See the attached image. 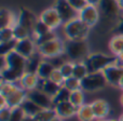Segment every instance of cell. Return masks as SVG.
<instances>
[{
  "instance_id": "obj_30",
  "label": "cell",
  "mask_w": 123,
  "mask_h": 121,
  "mask_svg": "<svg viewBox=\"0 0 123 121\" xmlns=\"http://www.w3.org/2000/svg\"><path fill=\"white\" fill-rule=\"evenodd\" d=\"M13 30H14L15 40H22V39L31 37V32L26 27H24L23 25H21V24H18V23L13 26Z\"/></svg>"
},
{
  "instance_id": "obj_21",
  "label": "cell",
  "mask_w": 123,
  "mask_h": 121,
  "mask_svg": "<svg viewBox=\"0 0 123 121\" xmlns=\"http://www.w3.org/2000/svg\"><path fill=\"white\" fill-rule=\"evenodd\" d=\"M55 66L52 64V62L47 58H43L41 61L40 65H39L38 69H37L36 74L38 75V77L40 78V80H47L50 78L51 74L53 72V70L55 69Z\"/></svg>"
},
{
  "instance_id": "obj_51",
  "label": "cell",
  "mask_w": 123,
  "mask_h": 121,
  "mask_svg": "<svg viewBox=\"0 0 123 121\" xmlns=\"http://www.w3.org/2000/svg\"><path fill=\"white\" fill-rule=\"evenodd\" d=\"M94 121H97V120H94Z\"/></svg>"
},
{
  "instance_id": "obj_32",
  "label": "cell",
  "mask_w": 123,
  "mask_h": 121,
  "mask_svg": "<svg viewBox=\"0 0 123 121\" xmlns=\"http://www.w3.org/2000/svg\"><path fill=\"white\" fill-rule=\"evenodd\" d=\"M63 87L66 88V89H67L68 91H70V92L76 91V90L81 89V80L74 78V76L69 77V78H66L65 80H64Z\"/></svg>"
},
{
  "instance_id": "obj_38",
  "label": "cell",
  "mask_w": 123,
  "mask_h": 121,
  "mask_svg": "<svg viewBox=\"0 0 123 121\" xmlns=\"http://www.w3.org/2000/svg\"><path fill=\"white\" fill-rule=\"evenodd\" d=\"M49 79H50V80H52L53 82L60 84V85H63L64 80H65V78H64L63 74L61 72L60 68H55V69L53 70V72L51 74V76H50Z\"/></svg>"
},
{
  "instance_id": "obj_49",
  "label": "cell",
  "mask_w": 123,
  "mask_h": 121,
  "mask_svg": "<svg viewBox=\"0 0 123 121\" xmlns=\"http://www.w3.org/2000/svg\"><path fill=\"white\" fill-rule=\"evenodd\" d=\"M118 119H119V121H123V113L119 116V118H118Z\"/></svg>"
},
{
  "instance_id": "obj_50",
  "label": "cell",
  "mask_w": 123,
  "mask_h": 121,
  "mask_svg": "<svg viewBox=\"0 0 123 121\" xmlns=\"http://www.w3.org/2000/svg\"><path fill=\"white\" fill-rule=\"evenodd\" d=\"M97 121H107V119H103V120H97Z\"/></svg>"
},
{
  "instance_id": "obj_43",
  "label": "cell",
  "mask_w": 123,
  "mask_h": 121,
  "mask_svg": "<svg viewBox=\"0 0 123 121\" xmlns=\"http://www.w3.org/2000/svg\"><path fill=\"white\" fill-rule=\"evenodd\" d=\"M117 58H118V62H119L121 65H123V52L121 54H119V55L117 56Z\"/></svg>"
},
{
  "instance_id": "obj_44",
  "label": "cell",
  "mask_w": 123,
  "mask_h": 121,
  "mask_svg": "<svg viewBox=\"0 0 123 121\" xmlns=\"http://www.w3.org/2000/svg\"><path fill=\"white\" fill-rule=\"evenodd\" d=\"M118 4H119V6H120L121 12L123 13V0H118Z\"/></svg>"
},
{
  "instance_id": "obj_39",
  "label": "cell",
  "mask_w": 123,
  "mask_h": 121,
  "mask_svg": "<svg viewBox=\"0 0 123 121\" xmlns=\"http://www.w3.org/2000/svg\"><path fill=\"white\" fill-rule=\"evenodd\" d=\"M69 4L77 11V12H81L85 6H87V1L86 0H68Z\"/></svg>"
},
{
  "instance_id": "obj_1",
  "label": "cell",
  "mask_w": 123,
  "mask_h": 121,
  "mask_svg": "<svg viewBox=\"0 0 123 121\" xmlns=\"http://www.w3.org/2000/svg\"><path fill=\"white\" fill-rule=\"evenodd\" d=\"M91 54L87 40H65V56L74 63L84 62Z\"/></svg>"
},
{
  "instance_id": "obj_7",
  "label": "cell",
  "mask_w": 123,
  "mask_h": 121,
  "mask_svg": "<svg viewBox=\"0 0 123 121\" xmlns=\"http://www.w3.org/2000/svg\"><path fill=\"white\" fill-rule=\"evenodd\" d=\"M38 19H39V21H41L43 24H45L51 30H57L58 28H62L64 25L60 14H58L57 10L55 9L54 6L44 9V10L40 13Z\"/></svg>"
},
{
  "instance_id": "obj_24",
  "label": "cell",
  "mask_w": 123,
  "mask_h": 121,
  "mask_svg": "<svg viewBox=\"0 0 123 121\" xmlns=\"http://www.w3.org/2000/svg\"><path fill=\"white\" fill-rule=\"evenodd\" d=\"M22 109L24 110L25 115L27 117H31V118H35L43 108H41L40 106H38L37 104H35L32 101H30L29 98H26L25 102L22 104Z\"/></svg>"
},
{
  "instance_id": "obj_19",
  "label": "cell",
  "mask_w": 123,
  "mask_h": 121,
  "mask_svg": "<svg viewBox=\"0 0 123 121\" xmlns=\"http://www.w3.org/2000/svg\"><path fill=\"white\" fill-rule=\"evenodd\" d=\"M6 101H8V105L10 108H15V107H21L22 104L25 102L27 98V92L19 88L17 91L13 92L9 96H6Z\"/></svg>"
},
{
  "instance_id": "obj_15",
  "label": "cell",
  "mask_w": 123,
  "mask_h": 121,
  "mask_svg": "<svg viewBox=\"0 0 123 121\" xmlns=\"http://www.w3.org/2000/svg\"><path fill=\"white\" fill-rule=\"evenodd\" d=\"M53 108L56 113V116L64 120L72 118L74 116H77V111H78V108L74 105H72L69 101L57 103L53 106Z\"/></svg>"
},
{
  "instance_id": "obj_31",
  "label": "cell",
  "mask_w": 123,
  "mask_h": 121,
  "mask_svg": "<svg viewBox=\"0 0 123 121\" xmlns=\"http://www.w3.org/2000/svg\"><path fill=\"white\" fill-rule=\"evenodd\" d=\"M15 40L13 27H2L0 28V43L10 42Z\"/></svg>"
},
{
  "instance_id": "obj_45",
  "label": "cell",
  "mask_w": 123,
  "mask_h": 121,
  "mask_svg": "<svg viewBox=\"0 0 123 121\" xmlns=\"http://www.w3.org/2000/svg\"><path fill=\"white\" fill-rule=\"evenodd\" d=\"M118 88H119V89L123 92V77H122L121 80H120V82H119V85H118Z\"/></svg>"
},
{
  "instance_id": "obj_35",
  "label": "cell",
  "mask_w": 123,
  "mask_h": 121,
  "mask_svg": "<svg viewBox=\"0 0 123 121\" xmlns=\"http://www.w3.org/2000/svg\"><path fill=\"white\" fill-rule=\"evenodd\" d=\"M56 38H58V36L56 35V30H50V32L43 34L42 36L38 37L35 41H36L37 45H43V43H45V42H49V41L53 40V39H56Z\"/></svg>"
},
{
  "instance_id": "obj_3",
  "label": "cell",
  "mask_w": 123,
  "mask_h": 121,
  "mask_svg": "<svg viewBox=\"0 0 123 121\" xmlns=\"http://www.w3.org/2000/svg\"><path fill=\"white\" fill-rule=\"evenodd\" d=\"M84 62L89 67L90 72H102L109 65L117 63L118 58L111 53L91 52V54L87 56V58Z\"/></svg>"
},
{
  "instance_id": "obj_10",
  "label": "cell",
  "mask_w": 123,
  "mask_h": 121,
  "mask_svg": "<svg viewBox=\"0 0 123 121\" xmlns=\"http://www.w3.org/2000/svg\"><path fill=\"white\" fill-rule=\"evenodd\" d=\"M103 74H104L105 78L107 80V83L109 85L118 88L120 80L123 77V65H121L119 62L111 64L103 70Z\"/></svg>"
},
{
  "instance_id": "obj_22",
  "label": "cell",
  "mask_w": 123,
  "mask_h": 121,
  "mask_svg": "<svg viewBox=\"0 0 123 121\" xmlns=\"http://www.w3.org/2000/svg\"><path fill=\"white\" fill-rule=\"evenodd\" d=\"M76 117L78 118L79 121H94V120H96L91 103H85V104H83L82 106L79 107Z\"/></svg>"
},
{
  "instance_id": "obj_5",
  "label": "cell",
  "mask_w": 123,
  "mask_h": 121,
  "mask_svg": "<svg viewBox=\"0 0 123 121\" xmlns=\"http://www.w3.org/2000/svg\"><path fill=\"white\" fill-rule=\"evenodd\" d=\"M37 52L43 58H47V60H51V58L64 55L65 54V41L58 37L49 42L38 45Z\"/></svg>"
},
{
  "instance_id": "obj_46",
  "label": "cell",
  "mask_w": 123,
  "mask_h": 121,
  "mask_svg": "<svg viewBox=\"0 0 123 121\" xmlns=\"http://www.w3.org/2000/svg\"><path fill=\"white\" fill-rule=\"evenodd\" d=\"M119 101H120V104H121V106L123 107V92L121 93V95H120V98H119Z\"/></svg>"
},
{
  "instance_id": "obj_36",
  "label": "cell",
  "mask_w": 123,
  "mask_h": 121,
  "mask_svg": "<svg viewBox=\"0 0 123 121\" xmlns=\"http://www.w3.org/2000/svg\"><path fill=\"white\" fill-rule=\"evenodd\" d=\"M17 40H13L10 42H4L0 43V52H1V56H6L10 52H13L15 50V45H16Z\"/></svg>"
},
{
  "instance_id": "obj_28",
  "label": "cell",
  "mask_w": 123,
  "mask_h": 121,
  "mask_svg": "<svg viewBox=\"0 0 123 121\" xmlns=\"http://www.w3.org/2000/svg\"><path fill=\"white\" fill-rule=\"evenodd\" d=\"M43 60V57L37 52L35 55H32L31 57H29L27 60V66H26V71L29 72H37L39 65H40L41 61Z\"/></svg>"
},
{
  "instance_id": "obj_41",
  "label": "cell",
  "mask_w": 123,
  "mask_h": 121,
  "mask_svg": "<svg viewBox=\"0 0 123 121\" xmlns=\"http://www.w3.org/2000/svg\"><path fill=\"white\" fill-rule=\"evenodd\" d=\"M6 107H9L6 97L2 94H0V108H6Z\"/></svg>"
},
{
  "instance_id": "obj_11",
  "label": "cell",
  "mask_w": 123,
  "mask_h": 121,
  "mask_svg": "<svg viewBox=\"0 0 123 121\" xmlns=\"http://www.w3.org/2000/svg\"><path fill=\"white\" fill-rule=\"evenodd\" d=\"M98 9L100 11L102 16L111 21L120 17L122 13L118 4V0H102Z\"/></svg>"
},
{
  "instance_id": "obj_13",
  "label": "cell",
  "mask_w": 123,
  "mask_h": 121,
  "mask_svg": "<svg viewBox=\"0 0 123 121\" xmlns=\"http://www.w3.org/2000/svg\"><path fill=\"white\" fill-rule=\"evenodd\" d=\"M27 98L32 101L35 104L40 106L41 108H52L54 106L53 98L51 96H49L48 94H45L42 90L38 89V88L30 92H27Z\"/></svg>"
},
{
  "instance_id": "obj_14",
  "label": "cell",
  "mask_w": 123,
  "mask_h": 121,
  "mask_svg": "<svg viewBox=\"0 0 123 121\" xmlns=\"http://www.w3.org/2000/svg\"><path fill=\"white\" fill-rule=\"evenodd\" d=\"M17 83H18L19 87L23 90H25L26 92H30L39 87L40 78L38 77V75H37L36 72L25 71L21 76V78H19Z\"/></svg>"
},
{
  "instance_id": "obj_2",
  "label": "cell",
  "mask_w": 123,
  "mask_h": 121,
  "mask_svg": "<svg viewBox=\"0 0 123 121\" xmlns=\"http://www.w3.org/2000/svg\"><path fill=\"white\" fill-rule=\"evenodd\" d=\"M62 30H63L66 40H86L91 27H89L84 22L77 17L64 24Z\"/></svg>"
},
{
  "instance_id": "obj_27",
  "label": "cell",
  "mask_w": 123,
  "mask_h": 121,
  "mask_svg": "<svg viewBox=\"0 0 123 121\" xmlns=\"http://www.w3.org/2000/svg\"><path fill=\"white\" fill-rule=\"evenodd\" d=\"M19 85L17 82H10V81H3L1 80V84H0V94L4 96H9L12 94L13 92L17 91L19 89Z\"/></svg>"
},
{
  "instance_id": "obj_12",
  "label": "cell",
  "mask_w": 123,
  "mask_h": 121,
  "mask_svg": "<svg viewBox=\"0 0 123 121\" xmlns=\"http://www.w3.org/2000/svg\"><path fill=\"white\" fill-rule=\"evenodd\" d=\"M37 49H38V45H37L36 41L31 37H28V38L16 41L14 51L21 54L22 56H24L26 60H28L29 57H31L32 55L37 53Z\"/></svg>"
},
{
  "instance_id": "obj_40",
  "label": "cell",
  "mask_w": 123,
  "mask_h": 121,
  "mask_svg": "<svg viewBox=\"0 0 123 121\" xmlns=\"http://www.w3.org/2000/svg\"><path fill=\"white\" fill-rule=\"evenodd\" d=\"M12 108L6 107V108H0V121H10Z\"/></svg>"
},
{
  "instance_id": "obj_42",
  "label": "cell",
  "mask_w": 123,
  "mask_h": 121,
  "mask_svg": "<svg viewBox=\"0 0 123 121\" xmlns=\"http://www.w3.org/2000/svg\"><path fill=\"white\" fill-rule=\"evenodd\" d=\"M87 1V4H90V6H99L100 2H102V0H86Z\"/></svg>"
},
{
  "instance_id": "obj_18",
  "label": "cell",
  "mask_w": 123,
  "mask_h": 121,
  "mask_svg": "<svg viewBox=\"0 0 123 121\" xmlns=\"http://www.w3.org/2000/svg\"><path fill=\"white\" fill-rule=\"evenodd\" d=\"M18 23V13H14L12 10L2 8L0 11V28L13 27Z\"/></svg>"
},
{
  "instance_id": "obj_6",
  "label": "cell",
  "mask_w": 123,
  "mask_h": 121,
  "mask_svg": "<svg viewBox=\"0 0 123 121\" xmlns=\"http://www.w3.org/2000/svg\"><path fill=\"white\" fill-rule=\"evenodd\" d=\"M107 80L102 72H90L83 80H81V89L86 93H93L106 88Z\"/></svg>"
},
{
  "instance_id": "obj_16",
  "label": "cell",
  "mask_w": 123,
  "mask_h": 121,
  "mask_svg": "<svg viewBox=\"0 0 123 121\" xmlns=\"http://www.w3.org/2000/svg\"><path fill=\"white\" fill-rule=\"evenodd\" d=\"M91 105L96 120H103L108 118L109 114H110V105L106 100L97 98V100H94L93 102H91Z\"/></svg>"
},
{
  "instance_id": "obj_8",
  "label": "cell",
  "mask_w": 123,
  "mask_h": 121,
  "mask_svg": "<svg viewBox=\"0 0 123 121\" xmlns=\"http://www.w3.org/2000/svg\"><path fill=\"white\" fill-rule=\"evenodd\" d=\"M100 17H102V14L98 6H90V4H87L81 12H79V19L91 28L95 27L99 23Z\"/></svg>"
},
{
  "instance_id": "obj_20",
  "label": "cell",
  "mask_w": 123,
  "mask_h": 121,
  "mask_svg": "<svg viewBox=\"0 0 123 121\" xmlns=\"http://www.w3.org/2000/svg\"><path fill=\"white\" fill-rule=\"evenodd\" d=\"M108 49L112 55L118 56L123 52V34H116L108 42Z\"/></svg>"
},
{
  "instance_id": "obj_34",
  "label": "cell",
  "mask_w": 123,
  "mask_h": 121,
  "mask_svg": "<svg viewBox=\"0 0 123 121\" xmlns=\"http://www.w3.org/2000/svg\"><path fill=\"white\" fill-rule=\"evenodd\" d=\"M69 96H70V91H68L66 88H64L63 85H62V88L60 89V91L57 92V94L53 97V105L57 104V103H61V102L69 101Z\"/></svg>"
},
{
  "instance_id": "obj_29",
  "label": "cell",
  "mask_w": 123,
  "mask_h": 121,
  "mask_svg": "<svg viewBox=\"0 0 123 121\" xmlns=\"http://www.w3.org/2000/svg\"><path fill=\"white\" fill-rule=\"evenodd\" d=\"M55 117L56 113L52 107V108H43L34 119L35 121H52Z\"/></svg>"
},
{
  "instance_id": "obj_47",
  "label": "cell",
  "mask_w": 123,
  "mask_h": 121,
  "mask_svg": "<svg viewBox=\"0 0 123 121\" xmlns=\"http://www.w3.org/2000/svg\"><path fill=\"white\" fill-rule=\"evenodd\" d=\"M52 121H64V119H62V118H60V117H57V116H56V117L54 118Z\"/></svg>"
},
{
  "instance_id": "obj_23",
  "label": "cell",
  "mask_w": 123,
  "mask_h": 121,
  "mask_svg": "<svg viewBox=\"0 0 123 121\" xmlns=\"http://www.w3.org/2000/svg\"><path fill=\"white\" fill-rule=\"evenodd\" d=\"M61 88H62V85L53 82V81L50 80V79H47V80H40L38 89L42 90L45 94H48L49 96H51V97L53 98L54 96L57 94V92L60 91Z\"/></svg>"
},
{
  "instance_id": "obj_4",
  "label": "cell",
  "mask_w": 123,
  "mask_h": 121,
  "mask_svg": "<svg viewBox=\"0 0 123 121\" xmlns=\"http://www.w3.org/2000/svg\"><path fill=\"white\" fill-rule=\"evenodd\" d=\"M2 57V66L1 68H6V69L13 71L21 78V76L26 71V66H27V60L17 52L13 51L6 54Z\"/></svg>"
},
{
  "instance_id": "obj_9",
  "label": "cell",
  "mask_w": 123,
  "mask_h": 121,
  "mask_svg": "<svg viewBox=\"0 0 123 121\" xmlns=\"http://www.w3.org/2000/svg\"><path fill=\"white\" fill-rule=\"evenodd\" d=\"M53 6L57 10L58 14H60L64 24L79 17V13L70 6L68 0H55Z\"/></svg>"
},
{
  "instance_id": "obj_33",
  "label": "cell",
  "mask_w": 123,
  "mask_h": 121,
  "mask_svg": "<svg viewBox=\"0 0 123 121\" xmlns=\"http://www.w3.org/2000/svg\"><path fill=\"white\" fill-rule=\"evenodd\" d=\"M74 63L71 61H66L65 63H63L60 66V70L63 74L64 78H69V77H72L74 75Z\"/></svg>"
},
{
  "instance_id": "obj_26",
  "label": "cell",
  "mask_w": 123,
  "mask_h": 121,
  "mask_svg": "<svg viewBox=\"0 0 123 121\" xmlns=\"http://www.w3.org/2000/svg\"><path fill=\"white\" fill-rule=\"evenodd\" d=\"M69 102L72 105L79 108L80 106H82L83 104H85V92L82 89L76 90V91L70 92L69 96Z\"/></svg>"
},
{
  "instance_id": "obj_37",
  "label": "cell",
  "mask_w": 123,
  "mask_h": 121,
  "mask_svg": "<svg viewBox=\"0 0 123 121\" xmlns=\"http://www.w3.org/2000/svg\"><path fill=\"white\" fill-rule=\"evenodd\" d=\"M26 118V115L22 107H15L12 108V113H11L10 121H24Z\"/></svg>"
},
{
  "instance_id": "obj_25",
  "label": "cell",
  "mask_w": 123,
  "mask_h": 121,
  "mask_svg": "<svg viewBox=\"0 0 123 121\" xmlns=\"http://www.w3.org/2000/svg\"><path fill=\"white\" fill-rule=\"evenodd\" d=\"M89 74L90 70L85 62H77V63H74V75H72L74 78L79 79V80H83Z\"/></svg>"
},
{
  "instance_id": "obj_17",
  "label": "cell",
  "mask_w": 123,
  "mask_h": 121,
  "mask_svg": "<svg viewBox=\"0 0 123 121\" xmlns=\"http://www.w3.org/2000/svg\"><path fill=\"white\" fill-rule=\"evenodd\" d=\"M37 21L38 17L27 9H21V11L18 12V24L26 27L30 32H32L34 30Z\"/></svg>"
},
{
  "instance_id": "obj_48",
  "label": "cell",
  "mask_w": 123,
  "mask_h": 121,
  "mask_svg": "<svg viewBox=\"0 0 123 121\" xmlns=\"http://www.w3.org/2000/svg\"><path fill=\"white\" fill-rule=\"evenodd\" d=\"M107 121H119V119H116V118H107Z\"/></svg>"
}]
</instances>
